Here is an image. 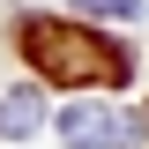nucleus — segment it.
<instances>
[{
    "label": "nucleus",
    "instance_id": "obj_2",
    "mask_svg": "<svg viewBox=\"0 0 149 149\" xmlns=\"http://www.w3.org/2000/svg\"><path fill=\"white\" fill-rule=\"evenodd\" d=\"M60 134H67V149H134L142 142V119L112 112V104H67L60 112Z\"/></svg>",
    "mask_w": 149,
    "mask_h": 149
},
{
    "label": "nucleus",
    "instance_id": "obj_3",
    "mask_svg": "<svg viewBox=\"0 0 149 149\" xmlns=\"http://www.w3.org/2000/svg\"><path fill=\"white\" fill-rule=\"evenodd\" d=\"M37 127H45V104H37V90H15L8 104H0V134H8V142H30Z\"/></svg>",
    "mask_w": 149,
    "mask_h": 149
},
{
    "label": "nucleus",
    "instance_id": "obj_1",
    "mask_svg": "<svg viewBox=\"0 0 149 149\" xmlns=\"http://www.w3.org/2000/svg\"><path fill=\"white\" fill-rule=\"evenodd\" d=\"M22 45H30V60L52 82H127V52L112 45V37H97V30H67V22H45L37 15L30 30H22Z\"/></svg>",
    "mask_w": 149,
    "mask_h": 149
},
{
    "label": "nucleus",
    "instance_id": "obj_4",
    "mask_svg": "<svg viewBox=\"0 0 149 149\" xmlns=\"http://www.w3.org/2000/svg\"><path fill=\"white\" fill-rule=\"evenodd\" d=\"M74 8H82V15H119V22L142 15V0H74Z\"/></svg>",
    "mask_w": 149,
    "mask_h": 149
}]
</instances>
